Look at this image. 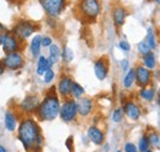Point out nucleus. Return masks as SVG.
Returning a JSON list of instances; mask_svg holds the SVG:
<instances>
[{
	"label": "nucleus",
	"mask_w": 160,
	"mask_h": 152,
	"mask_svg": "<svg viewBox=\"0 0 160 152\" xmlns=\"http://www.w3.org/2000/svg\"><path fill=\"white\" fill-rule=\"evenodd\" d=\"M20 140L26 152H41L43 146V137L38 124L33 119H23L18 130Z\"/></svg>",
	"instance_id": "nucleus-1"
},
{
	"label": "nucleus",
	"mask_w": 160,
	"mask_h": 152,
	"mask_svg": "<svg viewBox=\"0 0 160 152\" xmlns=\"http://www.w3.org/2000/svg\"><path fill=\"white\" fill-rule=\"evenodd\" d=\"M59 99L54 93V87H53L44 96V99L41 101L38 109L36 110V114L42 121H52L59 115Z\"/></svg>",
	"instance_id": "nucleus-2"
},
{
	"label": "nucleus",
	"mask_w": 160,
	"mask_h": 152,
	"mask_svg": "<svg viewBox=\"0 0 160 152\" xmlns=\"http://www.w3.org/2000/svg\"><path fill=\"white\" fill-rule=\"evenodd\" d=\"M79 10L84 18L90 20L96 19L101 11L100 1L99 0H80Z\"/></svg>",
	"instance_id": "nucleus-3"
},
{
	"label": "nucleus",
	"mask_w": 160,
	"mask_h": 152,
	"mask_svg": "<svg viewBox=\"0 0 160 152\" xmlns=\"http://www.w3.org/2000/svg\"><path fill=\"white\" fill-rule=\"evenodd\" d=\"M40 4L51 18L58 16L65 8V0H40Z\"/></svg>",
	"instance_id": "nucleus-4"
},
{
	"label": "nucleus",
	"mask_w": 160,
	"mask_h": 152,
	"mask_svg": "<svg viewBox=\"0 0 160 152\" xmlns=\"http://www.w3.org/2000/svg\"><path fill=\"white\" fill-rule=\"evenodd\" d=\"M37 30V25H35L31 21H20L18 22L14 29H12V34L20 40L30 37L35 31Z\"/></svg>",
	"instance_id": "nucleus-5"
},
{
	"label": "nucleus",
	"mask_w": 160,
	"mask_h": 152,
	"mask_svg": "<svg viewBox=\"0 0 160 152\" xmlns=\"http://www.w3.org/2000/svg\"><path fill=\"white\" fill-rule=\"evenodd\" d=\"M78 114V108H77V101L73 99H69L67 101L63 103V105L60 106L59 116L64 122H70L73 121Z\"/></svg>",
	"instance_id": "nucleus-6"
},
{
	"label": "nucleus",
	"mask_w": 160,
	"mask_h": 152,
	"mask_svg": "<svg viewBox=\"0 0 160 152\" xmlns=\"http://www.w3.org/2000/svg\"><path fill=\"white\" fill-rule=\"evenodd\" d=\"M4 66H5V68L11 69V71L19 69L23 66V57L19 52L8 53L4 58Z\"/></svg>",
	"instance_id": "nucleus-7"
},
{
	"label": "nucleus",
	"mask_w": 160,
	"mask_h": 152,
	"mask_svg": "<svg viewBox=\"0 0 160 152\" xmlns=\"http://www.w3.org/2000/svg\"><path fill=\"white\" fill-rule=\"evenodd\" d=\"M150 80H152V72L148 68H145L144 66H138L136 68V82H137V84L142 88H145L150 84Z\"/></svg>",
	"instance_id": "nucleus-8"
},
{
	"label": "nucleus",
	"mask_w": 160,
	"mask_h": 152,
	"mask_svg": "<svg viewBox=\"0 0 160 152\" xmlns=\"http://www.w3.org/2000/svg\"><path fill=\"white\" fill-rule=\"evenodd\" d=\"M2 48L4 51L8 53H12V52H18L20 50V43H19V40L18 37L14 35V34H6L5 38L2 41Z\"/></svg>",
	"instance_id": "nucleus-9"
},
{
	"label": "nucleus",
	"mask_w": 160,
	"mask_h": 152,
	"mask_svg": "<svg viewBox=\"0 0 160 152\" xmlns=\"http://www.w3.org/2000/svg\"><path fill=\"white\" fill-rule=\"evenodd\" d=\"M41 101L38 99L37 95H28L26 96L22 103H21V109L25 111V113H32V111H36L40 106Z\"/></svg>",
	"instance_id": "nucleus-10"
},
{
	"label": "nucleus",
	"mask_w": 160,
	"mask_h": 152,
	"mask_svg": "<svg viewBox=\"0 0 160 152\" xmlns=\"http://www.w3.org/2000/svg\"><path fill=\"white\" fill-rule=\"evenodd\" d=\"M94 72H95V76L99 80H103L107 73H108V63H107V59L105 57L99 58L95 64H94Z\"/></svg>",
	"instance_id": "nucleus-11"
},
{
	"label": "nucleus",
	"mask_w": 160,
	"mask_h": 152,
	"mask_svg": "<svg viewBox=\"0 0 160 152\" xmlns=\"http://www.w3.org/2000/svg\"><path fill=\"white\" fill-rule=\"evenodd\" d=\"M123 111L131 120H138L142 115L140 108L133 101H126L123 105Z\"/></svg>",
	"instance_id": "nucleus-12"
},
{
	"label": "nucleus",
	"mask_w": 160,
	"mask_h": 152,
	"mask_svg": "<svg viewBox=\"0 0 160 152\" xmlns=\"http://www.w3.org/2000/svg\"><path fill=\"white\" fill-rule=\"evenodd\" d=\"M72 85H73V79L68 76H63L58 83L59 94L62 96H68L69 94H72Z\"/></svg>",
	"instance_id": "nucleus-13"
},
{
	"label": "nucleus",
	"mask_w": 160,
	"mask_h": 152,
	"mask_svg": "<svg viewBox=\"0 0 160 152\" xmlns=\"http://www.w3.org/2000/svg\"><path fill=\"white\" fill-rule=\"evenodd\" d=\"M78 114L81 116H88L92 110V100L90 98H82L77 103Z\"/></svg>",
	"instance_id": "nucleus-14"
},
{
	"label": "nucleus",
	"mask_w": 160,
	"mask_h": 152,
	"mask_svg": "<svg viewBox=\"0 0 160 152\" xmlns=\"http://www.w3.org/2000/svg\"><path fill=\"white\" fill-rule=\"evenodd\" d=\"M127 18V10L123 6H115L112 9V20L116 26H122Z\"/></svg>",
	"instance_id": "nucleus-15"
},
{
	"label": "nucleus",
	"mask_w": 160,
	"mask_h": 152,
	"mask_svg": "<svg viewBox=\"0 0 160 152\" xmlns=\"http://www.w3.org/2000/svg\"><path fill=\"white\" fill-rule=\"evenodd\" d=\"M88 136L90 138L91 142H94L95 145H102L103 140H105V135L101 131L99 128L96 126H90L88 130Z\"/></svg>",
	"instance_id": "nucleus-16"
},
{
	"label": "nucleus",
	"mask_w": 160,
	"mask_h": 152,
	"mask_svg": "<svg viewBox=\"0 0 160 152\" xmlns=\"http://www.w3.org/2000/svg\"><path fill=\"white\" fill-rule=\"evenodd\" d=\"M52 66H53V64L49 62L48 58L43 57V56H40L38 62H37V74H38V76H44V73H46L47 71H49Z\"/></svg>",
	"instance_id": "nucleus-17"
},
{
	"label": "nucleus",
	"mask_w": 160,
	"mask_h": 152,
	"mask_svg": "<svg viewBox=\"0 0 160 152\" xmlns=\"http://www.w3.org/2000/svg\"><path fill=\"white\" fill-rule=\"evenodd\" d=\"M142 62H143V66L148 69H154L155 66H157V59L153 52H149L147 55H144L142 58Z\"/></svg>",
	"instance_id": "nucleus-18"
},
{
	"label": "nucleus",
	"mask_w": 160,
	"mask_h": 152,
	"mask_svg": "<svg viewBox=\"0 0 160 152\" xmlns=\"http://www.w3.org/2000/svg\"><path fill=\"white\" fill-rule=\"evenodd\" d=\"M5 128L9 131H14L16 129V117L11 111H6L5 113Z\"/></svg>",
	"instance_id": "nucleus-19"
},
{
	"label": "nucleus",
	"mask_w": 160,
	"mask_h": 152,
	"mask_svg": "<svg viewBox=\"0 0 160 152\" xmlns=\"http://www.w3.org/2000/svg\"><path fill=\"white\" fill-rule=\"evenodd\" d=\"M134 80H136V69L134 68H131L126 73L124 78H123V87L127 88V89H129L134 84Z\"/></svg>",
	"instance_id": "nucleus-20"
},
{
	"label": "nucleus",
	"mask_w": 160,
	"mask_h": 152,
	"mask_svg": "<svg viewBox=\"0 0 160 152\" xmlns=\"http://www.w3.org/2000/svg\"><path fill=\"white\" fill-rule=\"evenodd\" d=\"M41 46H42V37L40 35L35 36L31 41V52L32 55L36 57V56H40L41 52Z\"/></svg>",
	"instance_id": "nucleus-21"
},
{
	"label": "nucleus",
	"mask_w": 160,
	"mask_h": 152,
	"mask_svg": "<svg viewBox=\"0 0 160 152\" xmlns=\"http://www.w3.org/2000/svg\"><path fill=\"white\" fill-rule=\"evenodd\" d=\"M59 57H60L59 47H58L57 45H52V46L49 47V58H48L49 62H51L52 64H56V63H58Z\"/></svg>",
	"instance_id": "nucleus-22"
},
{
	"label": "nucleus",
	"mask_w": 160,
	"mask_h": 152,
	"mask_svg": "<svg viewBox=\"0 0 160 152\" xmlns=\"http://www.w3.org/2000/svg\"><path fill=\"white\" fill-rule=\"evenodd\" d=\"M140 98L142 99H144V100H147V101H152L153 99H154V96H155V90L153 89V88H143L142 90H140Z\"/></svg>",
	"instance_id": "nucleus-23"
},
{
	"label": "nucleus",
	"mask_w": 160,
	"mask_h": 152,
	"mask_svg": "<svg viewBox=\"0 0 160 152\" xmlns=\"http://www.w3.org/2000/svg\"><path fill=\"white\" fill-rule=\"evenodd\" d=\"M85 93V90H84V88L80 85L79 83H77V82H73V85H72V95H73V98H81L82 94Z\"/></svg>",
	"instance_id": "nucleus-24"
},
{
	"label": "nucleus",
	"mask_w": 160,
	"mask_h": 152,
	"mask_svg": "<svg viewBox=\"0 0 160 152\" xmlns=\"http://www.w3.org/2000/svg\"><path fill=\"white\" fill-rule=\"evenodd\" d=\"M149 140H148V136L147 135H142V137L139 138V144H138V150L140 152H145L149 150Z\"/></svg>",
	"instance_id": "nucleus-25"
},
{
	"label": "nucleus",
	"mask_w": 160,
	"mask_h": 152,
	"mask_svg": "<svg viewBox=\"0 0 160 152\" xmlns=\"http://www.w3.org/2000/svg\"><path fill=\"white\" fill-rule=\"evenodd\" d=\"M145 41L148 42L149 47L153 50V48H157V41H155V36H154V32H153V29L149 27L148 29V35H147V38Z\"/></svg>",
	"instance_id": "nucleus-26"
},
{
	"label": "nucleus",
	"mask_w": 160,
	"mask_h": 152,
	"mask_svg": "<svg viewBox=\"0 0 160 152\" xmlns=\"http://www.w3.org/2000/svg\"><path fill=\"white\" fill-rule=\"evenodd\" d=\"M148 136V140H149V144L152 145V146H154V147H159L160 146V137L159 135L155 133V131H152V133H149V135H147Z\"/></svg>",
	"instance_id": "nucleus-27"
},
{
	"label": "nucleus",
	"mask_w": 160,
	"mask_h": 152,
	"mask_svg": "<svg viewBox=\"0 0 160 152\" xmlns=\"http://www.w3.org/2000/svg\"><path fill=\"white\" fill-rule=\"evenodd\" d=\"M60 56H62L64 62H70V61H73V57H74L73 51H72L70 48H68V47H64V48H63Z\"/></svg>",
	"instance_id": "nucleus-28"
},
{
	"label": "nucleus",
	"mask_w": 160,
	"mask_h": 152,
	"mask_svg": "<svg viewBox=\"0 0 160 152\" xmlns=\"http://www.w3.org/2000/svg\"><path fill=\"white\" fill-rule=\"evenodd\" d=\"M150 50H152V48L149 47V45H148V42H147L145 40L138 43V51H139V53H142L143 56L147 55V53H149Z\"/></svg>",
	"instance_id": "nucleus-29"
},
{
	"label": "nucleus",
	"mask_w": 160,
	"mask_h": 152,
	"mask_svg": "<svg viewBox=\"0 0 160 152\" xmlns=\"http://www.w3.org/2000/svg\"><path fill=\"white\" fill-rule=\"evenodd\" d=\"M123 115H124L123 108H118V109H116V110L113 111V114H112V120H113L115 122H120V121H122V119H123Z\"/></svg>",
	"instance_id": "nucleus-30"
},
{
	"label": "nucleus",
	"mask_w": 160,
	"mask_h": 152,
	"mask_svg": "<svg viewBox=\"0 0 160 152\" xmlns=\"http://www.w3.org/2000/svg\"><path fill=\"white\" fill-rule=\"evenodd\" d=\"M124 152H138V149H137V146L134 144L127 142L124 145Z\"/></svg>",
	"instance_id": "nucleus-31"
},
{
	"label": "nucleus",
	"mask_w": 160,
	"mask_h": 152,
	"mask_svg": "<svg viewBox=\"0 0 160 152\" xmlns=\"http://www.w3.org/2000/svg\"><path fill=\"white\" fill-rule=\"evenodd\" d=\"M53 78H54V72L52 71V69H49V71H47L46 73H44V83H51L52 80H53Z\"/></svg>",
	"instance_id": "nucleus-32"
},
{
	"label": "nucleus",
	"mask_w": 160,
	"mask_h": 152,
	"mask_svg": "<svg viewBox=\"0 0 160 152\" xmlns=\"http://www.w3.org/2000/svg\"><path fill=\"white\" fill-rule=\"evenodd\" d=\"M120 48L122 50V51H129L131 50V45L127 42V41H121L120 42Z\"/></svg>",
	"instance_id": "nucleus-33"
},
{
	"label": "nucleus",
	"mask_w": 160,
	"mask_h": 152,
	"mask_svg": "<svg viewBox=\"0 0 160 152\" xmlns=\"http://www.w3.org/2000/svg\"><path fill=\"white\" fill-rule=\"evenodd\" d=\"M42 46H43V47H51V46H52V38L42 37Z\"/></svg>",
	"instance_id": "nucleus-34"
},
{
	"label": "nucleus",
	"mask_w": 160,
	"mask_h": 152,
	"mask_svg": "<svg viewBox=\"0 0 160 152\" xmlns=\"http://www.w3.org/2000/svg\"><path fill=\"white\" fill-rule=\"evenodd\" d=\"M8 32H6V30L2 27V26H0V45H2V41H4V38H5V35H6Z\"/></svg>",
	"instance_id": "nucleus-35"
},
{
	"label": "nucleus",
	"mask_w": 160,
	"mask_h": 152,
	"mask_svg": "<svg viewBox=\"0 0 160 152\" xmlns=\"http://www.w3.org/2000/svg\"><path fill=\"white\" fill-rule=\"evenodd\" d=\"M121 67H122V71L126 72L127 68H128V59H123V61L121 62Z\"/></svg>",
	"instance_id": "nucleus-36"
},
{
	"label": "nucleus",
	"mask_w": 160,
	"mask_h": 152,
	"mask_svg": "<svg viewBox=\"0 0 160 152\" xmlns=\"http://www.w3.org/2000/svg\"><path fill=\"white\" fill-rule=\"evenodd\" d=\"M72 141H73V137L70 136V137H68V140H67V142H65L67 147L69 149V151H70V152H73V147H72Z\"/></svg>",
	"instance_id": "nucleus-37"
},
{
	"label": "nucleus",
	"mask_w": 160,
	"mask_h": 152,
	"mask_svg": "<svg viewBox=\"0 0 160 152\" xmlns=\"http://www.w3.org/2000/svg\"><path fill=\"white\" fill-rule=\"evenodd\" d=\"M5 71V66H4V62H0V76L4 73Z\"/></svg>",
	"instance_id": "nucleus-38"
},
{
	"label": "nucleus",
	"mask_w": 160,
	"mask_h": 152,
	"mask_svg": "<svg viewBox=\"0 0 160 152\" xmlns=\"http://www.w3.org/2000/svg\"><path fill=\"white\" fill-rule=\"evenodd\" d=\"M157 94H158V104L160 105V88H159V90H158V93H157Z\"/></svg>",
	"instance_id": "nucleus-39"
},
{
	"label": "nucleus",
	"mask_w": 160,
	"mask_h": 152,
	"mask_svg": "<svg viewBox=\"0 0 160 152\" xmlns=\"http://www.w3.org/2000/svg\"><path fill=\"white\" fill-rule=\"evenodd\" d=\"M0 152H8V151H6V149L4 146H0Z\"/></svg>",
	"instance_id": "nucleus-40"
},
{
	"label": "nucleus",
	"mask_w": 160,
	"mask_h": 152,
	"mask_svg": "<svg viewBox=\"0 0 160 152\" xmlns=\"http://www.w3.org/2000/svg\"><path fill=\"white\" fill-rule=\"evenodd\" d=\"M145 152H153L152 150H148V151H145Z\"/></svg>",
	"instance_id": "nucleus-41"
},
{
	"label": "nucleus",
	"mask_w": 160,
	"mask_h": 152,
	"mask_svg": "<svg viewBox=\"0 0 160 152\" xmlns=\"http://www.w3.org/2000/svg\"><path fill=\"white\" fill-rule=\"evenodd\" d=\"M116 152H122V151H116Z\"/></svg>",
	"instance_id": "nucleus-42"
},
{
	"label": "nucleus",
	"mask_w": 160,
	"mask_h": 152,
	"mask_svg": "<svg viewBox=\"0 0 160 152\" xmlns=\"http://www.w3.org/2000/svg\"><path fill=\"white\" fill-rule=\"evenodd\" d=\"M158 1H159V4H160V0H158Z\"/></svg>",
	"instance_id": "nucleus-43"
}]
</instances>
